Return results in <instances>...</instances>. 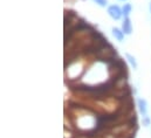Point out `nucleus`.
<instances>
[{
  "label": "nucleus",
  "instance_id": "obj_1",
  "mask_svg": "<svg viewBox=\"0 0 151 138\" xmlns=\"http://www.w3.org/2000/svg\"><path fill=\"white\" fill-rule=\"evenodd\" d=\"M108 14L113 18L114 20H119L121 17L123 15V12L117 5H111V6L108 7Z\"/></svg>",
  "mask_w": 151,
  "mask_h": 138
},
{
  "label": "nucleus",
  "instance_id": "obj_2",
  "mask_svg": "<svg viewBox=\"0 0 151 138\" xmlns=\"http://www.w3.org/2000/svg\"><path fill=\"white\" fill-rule=\"evenodd\" d=\"M137 103H138L139 111H141V114L143 115V117L148 116V103H147V101H145L144 98H138Z\"/></svg>",
  "mask_w": 151,
  "mask_h": 138
},
{
  "label": "nucleus",
  "instance_id": "obj_3",
  "mask_svg": "<svg viewBox=\"0 0 151 138\" xmlns=\"http://www.w3.org/2000/svg\"><path fill=\"white\" fill-rule=\"evenodd\" d=\"M122 31L124 32V34H131L132 32V26H131V21L129 18H125L123 24H122Z\"/></svg>",
  "mask_w": 151,
  "mask_h": 138
},
{
  "label": "nucleus",
  "instance_id": "obj_4",
  "mask_svg": "<svg viewBox=\"0 0 151 138\" xmlns=\"http://www.w3.org/2000/svg\"><path fill=\"white\" fill-rule=\"evenodd\" d=\"M113 35L118 40V41H123V39H124V32L123 31H121L119 28H113Z\"/></svg>",
  "mask_w": 151,
  "mask_h": 138
},
{
  "label": "nucleus",
  "instance_id": "obj_5",
  "mask_svg": "<svg viewBox=\"0 0 151 138\" xmlns=\"http://www.w3.org/2000/svg\"><path fill=\"white\" fill-rule=\"evenodd\" d=\"M125 58L128 59V61H129V63L131 65V67H132V68H134V69L137 68V62H136V59H135V58H134L131 54L127 53V54H125Z\"/></svg>",
  "mask_w": 151,
  "mask_h": 138
},
{
  "label": "nucleus",
  "instance_id": "obj_6",
  "mask_svg": "<svg viewBox=\"0 0 151 138\" xmlns=\"http://www.w3.org/2000/svg\"><path fill=\"white\" fill-rule=\"evenodd\" d=\"M131 5L130 4H125L124 6H123V8H122V12H123V14H124V17L125 18H128L129 17V14H130V12H131Z\"/></svg>",
  "mask_w": 151,
  "mask_h": 138
},
{
  "label": "nucleus",
  "instance_id": "obj_7",
  "mask_svg": "<svg viewBox=\"0 0 151 138\" xmlns=\"http://www.w3.org/2000/svg\"><path fill=\"white\" fill-rule=\"evenodd\" d=\"M143 124H144L145 126H149V125H150V118H149L148 116L143 117Z\"/></svg>",
  "mask_w": 151,
  "mask_h": 138
},
{
  "label": "nucleus",
  "instance_id": "obj_8",
  "mask_svg": "<svg viewBox=\"0 0 151 138\" xmlns=\"http://www.w3.org/2000/svg\"><path fill=\"white\" fill-rule=\"evenodd\" d=\"M94 1H95V2L97 4V5H100V6H102V7L107 5V0H94Z\"/></svg>",
  "mask_w": 151,
  "mask_h": 138
},
{
  "label": "nucleus",
  "instance_id": "obj_9",
  "mask_svg": "<svg viewBox=\"0 0 151 138\" xmlns=\"http://www.w3.org/2000/svg\"><path fill=\"white\" fill-rule=\"evenodd\" d=\"M150 12H151V4H150Z\"/></svg>",
  "mask_w": 151,
  "mask_h": 138
},
{
  "label": "nucleus",
  "instance_id": "obj_10",
  "mask_svg": "<svg viewBox=\"0 0 151 138\" xmlns=\"http://www.w3.org/2000/svg\"><path fill=\"white\" fill-rule=\"evenodd\" d=\"M122 1H124V0H122Z\"/></svg>",
  "mask_w": 151,
  "mask_h": 138
}]
</instances>
